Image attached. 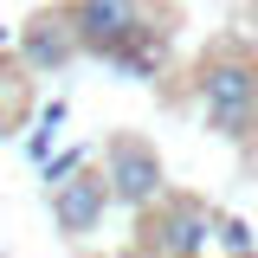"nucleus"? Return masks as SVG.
Masks as SVG:
<instances>
[{
	"label": "nucleus",
	"instance_id": "obj_7",
	"mask_svg": "<svg viewBox=\"0 0 258 258\" xmlns=\"http://www.w3.org/2000/svg\"><path fill=\"white\" fill-rule=\"evenodd\" d=\"M110 64H116L123 78H155L161 64H168V39H161V32L149 26V32H142V39H129V45H123V52H116V58H110Z\"/></svg>",
	"mask_w": 258,
	"mask_h": 258
},
{
	"label": "nucleus",
	"instance_id": "obj_10",
	"mask_svg": "<svg viewBox=\"0 0 258 258\" xmlns=\"http://www.w3.org/2000/svg\"><path fill=\"white\" fill-rule=\"evenodd\" d=\"M213 232H220L226 252H252V226L245 220H213Z\"/></svg>",
	"mask_w": 258,
	"mask_h": 258
},
{
	"label": "nucleus",
	"instance_id": "obj_9",
	"mask_svg": "<svg viewBox=\"0 0 258 258\" xmlns=\"http://www.w3.org/2000/svg\"><path fill=\"white\" fill-rule=\"evenodd\" d=\"M78 168H84V149H64V155H52V161H45V194L58 187V181H71Z\"/></svg>",
	"mask_w": 258,
	"mask_h": 258
},
{
	"label": "nucleus",
	"instance_id": "obj_6",
	"mask_svg": "<svg viewBox=\"0 0 258 258\" xmlns=\"http://www.w3.org/2000/svg\"><path fill=\"white\" fill-rule=\"evenodd\" d=\"M207 239H213V213L200 207V200H161L155 213V245L168 258H200L207 252Z\"/></svg>",
	"mask_w": 258,
	"mask_h": 258
},
{
	"label": "nucleus",
	"instance_id": "obj_3",
	"mask_svg": "<svg viewBox=\"0 0 258 258\" xmlns=\"http://www.w3.org/2000/svg\"><path fill=\"white\" fill-rule=\"evenodd\" d=\"M71 20H78V45H84V52L116 58L129 39L149 32V0H78Z\"/></svg>",
	"mask_w": 258,
	"mask_h": 258
},
{
	"label": "nucleus",
	"instance_id": "obj_8",
	"mask_svg": "<svg viewBox=\"0 0 258 258\" xmlns=\"http://www.w3.org/2000/svg\"><path fill=\"white\" fill-rule=\"evenodd\" d=\"M64 123V103H45V116H39V129L26 136V161H39L45 149H52V129Z\"/></svg>",
	"mask_w": 258,
	"mask_h": 258
},
{
	"label": "nucleus",
	"instance_id": "obj_5",
	"mask_svg": "<svg viewBox=\"0 0 258 258\" xmlns=\"http://www.w3.org/2000/svg\"><path fill=\"white\" fill-rule=\"evenodd\" d=\"M103 207H110V187H103V174H97L91 161H84L71 181H58V187H52V226H58L64 239H84V232H97Z\"/></svg>",
	"mask_w": 258,
	"mask_h": 258
},
{
	"label": "nucleus",
	"instance_id": "obj_4",
	"mask_svg": "<svg viewBox=\"0 0 258 258\" xmlns=\"http://www.w3.org/2000/svg\"><path fill=\"white\" fill-rule=\"evenodd\" d=\"M78 52H84V45H78L71 7H39L26 26H20V58H26L32 71H64Z\"/></svg>",
	"mask_w": 258,
	"mask_h": 258
},
{
	"label": "nucleus",
	"instance_id": "obj_2",
	"mask_svg": "<svg viewBox=\"0 0 258 258\" xmlns=\"http://www.w3.org/2000/svg\"><path fill=\"white\" fill-rule=\"evenodd\" d=\"M103 187H110V200H123V207H155L161 187H168V174H161V155L155 142H142V136H110L103 142Z\"/></svg>",
	"mask_w": 258,
	"mask_h": 258
},
{
	"label": "nucleus",
	"instance_id": "obj_1",
	"mask_svg": "<svg viewBox=\"0 0 258 258\" xmlns=\"http://www.w3.org/2000/svg\"><path fill=\"white\" fill-rule=\"evenodd\" d=\"M194 97H200L213 136H226V142L252 136V129H258V58L239 52V45L200 58V71H194Z\"/></svg>",
	"mask_w": 258,
	"mask_h": 258
}]
</instances>
